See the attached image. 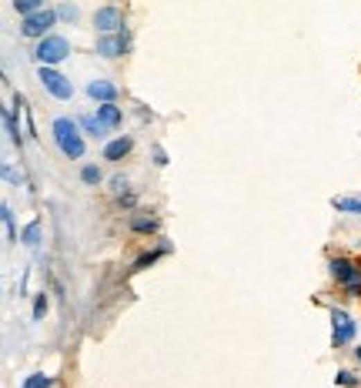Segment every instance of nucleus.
<instances>
[{"label":"nucleus","instance_id":"obj_1","mask_svg":"<svg viewBox=\"0 0 361 388\" xmlns=\"http://www.w3.org/2000/svg\"><path fill=\"white\" fill-rule=\"evenodd\" d=\"M51 137H54V144H58V151L67 161H80V157L87 155V144H84V131H80V124H77V117H54V124H51Z\"/></svg>","mask_w":361,"mask_h":388},{"label":"nucleus","instance_id":"obj_2","mask_svg":"<svg viewBox=\"0 0 361 388\" xmlns=\"http://www.w3.org/2000/svg\"><path fill=\"white\" fill-rule=\"evenodd\" d=\"M30 58H34L37 67H58V64H64L71 58V40L60 37V34H47V37H40L34 44Z\"/></svg>","mask_w":361,"mask_h":388},{"label":"nucleus","instance_id":"obj_3","mask_svg":"<svg viewBox=\"0 0 361 388\" xmlns=\"http://www.w3.org/2000/svg\"><path fill=\"white\" fill-rule=\"evenodd\" d=\"M54 24H58V10H54V7H44V10H34V14L20 17V37H27V40H40V37H47Z\"/></svg>","mask_w":361,"mask_h":388},{"label":"nucleus","instance_id":"obj_4","mask_svg":"<svg viewBox=\"0 0 361 388\" xmlns=\"http://www.w3.org/2000/svg\"><path fill=\"white\" fill-rule=\"evenodd\" d=\"M328 318H331V345L335 349H344V345H351L355 342V335H358V321L348 315L344 308H328Z\"/></svg>","mask_w":361,"mask_h":388},{"label":"nucleus","instance_id":"obj_5","mask_svg":"<svg viewBox=\"0 0 361 388\" xmlns=\"http://www.w3.org/2000/svg\"><path fill=\"white\" fill-rule=\"evenodd\" d=\"M94 54L104 60H117L124 54H131V30H117V34H100L94 44Z\"/></svg>","mask_w":361,"mask_h":388},{"label":"nucleus","instance_id":"obj_6","mask_svg":"<svg viewBox=\"0 0 361 388\" xmlns=\"http://www.w3.org/2000/svg\"><path fill=\"white\" fill-rule=\"evenodd\" d=\"M37 80L54 100H71V97H74V84L64 78L58 67H37Z\"/></svg>","mask_w":361,"mask_h":388},{"label":"nucleus","instance_id":"obj_7","mask_svg":"<svg viewBox=\"0 0 361 388\" xmlns=\"http://www.w3.org/2000/svg\"><path fill=\"white\" fill-rule=\"evenodd\" d=\"M328 278L338 288H344V285H351V281L361 278V265L355 258H348V254H335V258H328Z\"/></svg>","mask_w":361,"mask_h":388},{"label":"nucleus","instance_id":"obj_8","mask_svg":"<svg viewBox=\"0 0 361 388\" xmlns=\"http://www.w3.org/2000/svg\"><path fill=\"white\" fill-rule=\"evenodd\" d=\"M124 27H127V20H124V10H121L117 3H104V7L94 10L97 34H117V30H124Z\"/></svg>","mask_w":361,"mask_h":388},{"label":"nucleus","instance_id":"obj_9","mask_svg":"<svg viewBox=\"0 0 361 388\" xmlns=\"http://www.w3.org/2000/svg\"><path fill=\"white\" fill-rule=\"evenodd\" d=\"M127 231L137 234V238H154V234L161 231V218L151 211H131L127 218Z\"/></svg>","mask_w":361,"mask_h":388},{"label":"nucleus","instance_id":"obj_10","mask_svg":"<svg viewBox=\"0 0 361 388\" xmlns=\"http://www.w3.org/2000/svg\"><path fill=\"white\" fill-rule=\"evenodd\" d=\"M87 97L97 100V104H114L117 97H121V87L107 78H94L91 84H87Z\"/></svg>","mask_w":361,"mask_h":388},{"label":"nucleus","instance_id":"obj_11","mask_svg":"<svg viewBox=\"0 0 361 388\" xmlns=\"http://www.w3.org/2000/svg\"><path fill=\"white\" fill-rule=\"evenodd\" d=\"M171 252H174V248H171V241H164V238H161V241H157L154 248H148V252H144L141 258H137V261H134V265H131V272H148V268H154V265H157L161 258H168Z\"/></svg>","mask_w":361,"mask_h":388},{"label":"nucleus","instance_id":"obj_12","mask_svg":"<svg viewBox=\"0 0 361 388\" xmlns=\"http://www.w3.org/2000/svg\"><path fill=\"white\" fill-rule=\"evenodd\" d=\"M131 151H134V137L121 134V137H114V141L104 144V161H124Z\"/></svg>","mask_w":361,"mask_h":388},{"label":"nucleus","instance_id":"obj_13","mask_svg":"<svg viewBox=\"0 0 361 388\" xmlns=\"http://www.w3.org/2000/svg\"><path fill=\"white\" fill-rule=\"evenodd\" d=\"M77 124H80V131H84V134H87V137H97V141L111 134V127H107V124H104V121H100L97 114H80V117H77Z\"/></svg>","mask_w":361,"mask_h":388},{"label":"nucleus","instance_id":"obj_14","mask_svg":"<svg viewBox=\"0 0 361 388\" xmlns=\"http://www.w3.org/2000/svg\"><path fill=\"white\" fill-rule=\"evenodd\" d=\"M94 114L100 117V121H104V124H107L111 131H117V127L124 124V111L117 107V100H114V104H97V111H94Z\"/></svg>","mask_w":361,"mask_h":388},{"label":"nucleus","instance_id":"obj_15","mask_svg":"<svg viewBox=\"0 0 361 388\" xmlns=\"http://www.w3.org/2000/svg\"><path fill=\"white\" fill-rule=\"evenodd\" d=\"M20 245H24V248H30V252L40 248V221L37 218H34V221H27V228L20 231Z\"/></svg>","mask_w":361,"mask_h":388},{"label":"nucleus","instance_id":"obj_16","mask_svg":"<svg viewBox=\"0 0 361 388\" xmlns=\"http://www.w3.org/2000/svg\"><path fill=\"white\" fill-rule=\"evenodd\" d=\"M3 127H7V137H10V141H14V144H17V151H20V144H24V134H20L17 114H14V111H10V107H7V111H3Z\"/></svg>","mask_w":361,"mask_h":388},{"label":"nucleus","instance_id":"obj_17","mask_svg":"<svg viewBox=\"0 0 361 388\" xmlns=\"http://www.w3.org/2000/svg\"><path fill=\"white\" fill-rule=\"evenodd\" d=\"M0 221H3V234H7V241L14 245V241H17V224H14V208H10V204H0Z\"/></svg>","mask_w":361,"mask_h":388},{"label":"nucleus","instance_id":"obj_18","mask_svg":"<svg viewBox=\"0 0 361 388\" xmlns=\"http://www.w3.org/2000/svg\"><path fill=\"white\" fill-rule=\"evenodd\" d=\"M331 208L338 214H361V197H331Z\"/></svg>","mask_w":361,"mask_h":388},{"label":"nucleus","instance_id":"obj_19","mask_svg":"<svg viewBox=\"0 0 361 388\" xmlns=\"http://www.w3.org/2000/svg\"><path fill=\"white\" fill-rule=\"evenodd\" d=\"M80 181H84L87 188H100V184H104V171H100L97 164H84V168H80Z\"/></svg>","mask_w":361,"mask_h":388},{"label":"nucleus","instance_id":"obj_20","mask_svg":"<svg viewBox=\"0 0 361 388\" xmlns=\"http://www.w3.org/2000/svg\"><path fill=\"white\" fill-rule=\"evenodd\" d=\"M114 208L117 211H137V194L134 191H124V194H114Z\"/></svg>","mask_w":361,"mask_h":388},{"label":"nucleus","instance_id":"obj_21","mask_svg":"<svg viewBox=\"0 0 361 388\" xmlns=\"http://www.w3.org/2000/svg\"><path fill=\"white\" fill-rule=\"evenodd\" d=\"M47 308H51V301H47V291H37V294H34V308H30V318H34V321H44Z\"/></svg>","mask_w":361,"mask_h":388},{"label":"nucleus","instance_id":"obj_22","mask_svg":"<svg viewBox=\"0 0 361 388\" xmlns=\"http://www.w3.org/2000/svg\"><path fill=\"white\" fill-rule=\"evenodd\" d=\"M20 388H54V378H51V375H44V371H34V375H27V378H24V385Z\"/></svg>","mask_w":361,"mask_h":388},{"label":"nucleus","instance_id":"obj_23","mask_svg":"<svg viewBox=\"0 0 361 388\" xmlns=\"http://www.w3.org/2000/svg\"><path fill=\"white\" fill-rule=\"evenodd\" d=\"M10 3H14V10H17L20 17H27L34 10H44V0H10Z\"/></svg>","mask_w":361,"mask_h":388},{"label":"nucleus","instance_id":"obj_24","mask_svg":"<svg viewBox=\"0 0 361 388\" xmlns=\"http://www.w3.org/2000/svg\"><path fill=\"white\" fill-rule=\"evenodd\" d=\"M54 10H58V20H67V24H77V17H80V10L74 3H58Z\"/></svg>","mask_w":361,"mask_h":388},{"label":"nucleus","instance_id":"obj_25","mask_svg":"<svg viewBox=\"0 0 361 388\" xmlns=\"http://www.w3.org/2000/svg\"><path fill=\"white\" fill-rule=\"evenodd\" d=\"M335 385L338 388H358V375H355V371H348V369H342L338 375H335Z\"/></svg>","mask_w":361,"mask_h":388},{"label":"nucleus","instance_id":"obj_26","mask_svg":"<svg viewBox=\"0 0 361 388\" xmlns=\"http://www.w3.org/2000/svg\"><path fill=\"white\" fill-rule=\"evenodd\" d=\"M107 188H111V194H124V191H131V181H127V175H114L107 181Z\"/></svg>","mask_w":361,"mask_h":388},{"label":"nucleus","instance_id":"obj_27","mask_svg":"<svg viewBox=\"0 0 361 388\" xmlns=\"http://www.w3.org/2000/svg\"><path fill=\"white\" fill-rule=\"evenodd\" d=\"M3 181H7V184H14V188H20V184H24V175L14 171V164H3Z\"/></svg>","mask_w":361,"mask_h":388},{"label":"nucleus","instance_id":"obj_28","mask_svg":"<svg viewBox=\"0 0 361 388\" xmlns=\"http://www.w3.org/2000/svg\"><path fill=\"white\" fill-rule=\"evenodd\" d=\"M151 155H154V164H157V168H168V151H164V148H154Z\"/></svg>","mask_w":361,"mask_h":388},{"label":"nucleus","instance_id":"obj_29","mask_svg":"<svg viewBox=\"0 0 361 388\" xmlns=\"http://www.w3.org/2000/svg\"><path fill=\"white\" fill-rule=\"evenodd\" d=\"M355 358H358V365H361V345H358V349H355Z\"/></svg>","mask_w":361,"mask_h":388}]
</instances>
